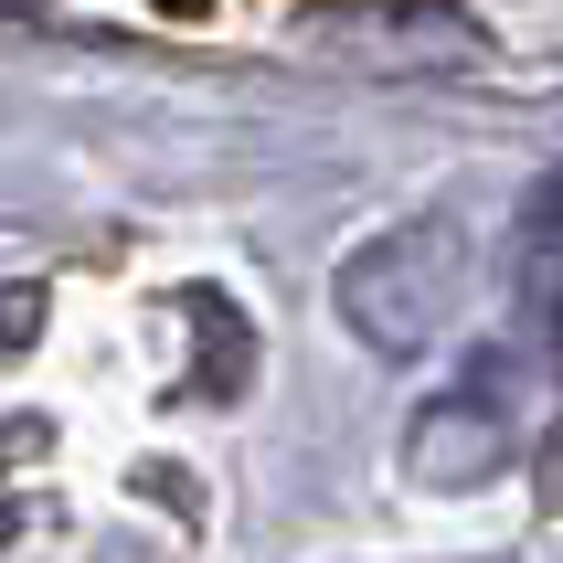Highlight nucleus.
<instances>
[{"instance_id": "obj_3", "label": "nucleus", "mask_w": 563, "mask_h": 563, "mask_svg": "<svg viewBox=\"0 0 563 563\" xmlns=\"http://www.w3.org/2000/svg\"><path fill=\"white\" fill-rule=\"evenodd\" d=\"M32 330H43V298H32V287H0V362H22Z\"/></svg>"}, {"instance_id": "obj_2", "label": "nucleus", "mask_w": 563, "mask_h": 563, "mask_svg": "<svg viewBox=\"0 0 563 563\" xmlns=\"http://www.w3.org/2000/svg\"><path fill=\"white\" fill-rule=\"evenodd\" d=\"M191 330H202V394L234 405V394L255 383V330H245V309H234L223 287H202V298H191Z\"/></svg>"}, {"instance_id": "obj_1", "label": "nucleus", "mask_w": 563, "mask_h": 563, "mask_svg": "<svg viewBox=\"0 0 563 563\" xmlns=\"http://www.w3.org/2000/svg\"><path fill=\"white\" fill-rule=\"evenodd\" d=\"M446 287H457V234L446 223H394L341 266V319H351V341L405 362V351H426Z\"/></svg>"}]
</instances>
